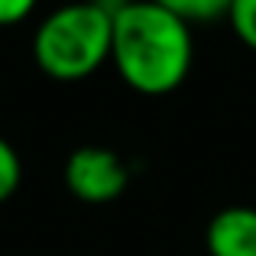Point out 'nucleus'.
<instances>
[{"label": "nucleus", "mask_w": 256, "mask_h": 256, "mask_svg": "<svg viewBox=\"0 0 256 256\" xmlns=\"http://www.w3.org/2000/svg\"><path fill=\"white\" fill-rule=\"evenodd\" d=\"M192 23L152 0H130L114 16L110 62L126 88L146 98H162L192 72Z\"/></svg>", "instance_id": "nucleus-1"}, {"label": "nucleus", "mask_w": 256, "mask_h": 256, "mask_svg": "<svg viewBox=\"0 0 256 256\" xmlns=\"http://www.w3.org/2000/svg\"><path fill=\"white\" fill-rule=\"evenodd\" d=\"M114 16L94 0L52 10L32 32V58L56 82H82L110 62Z\"/></svg>", "instance_id": "nucleus-2"}, {"label": "nucleus", "mask_w": 256, "mask_h": 256, "mask_svg": "<svg viewBox=\"0 0 256 256\" xmlns=\"http://www.w3.org/2000/svg\"><path fill=\"white\" fill-rule=\"evenodd\" d=\"M65 188L84 204L117 201L130 185V166L107 146H78L65 159Z\"/></svg>", "instance_id": "nucleus-3"}, {"label": "nucleus", "mask_w": 256, "mask_h": 256, "mask_svg": "<svg viewBox=\"0 0 256 256\" xmlns=\"http://www.w3.org/2000/svg\"><path fill=\"white\" fill-rule=\"evenodd\" d=\"M208 256H256V208H220L204 230Z\"/></svg>", "instance_id": "nucleus-4"}, {"label": "nucleus", "mask_w": 256, "mask_h": 256, "mask_svg": "<svg viewBox=\"0 0 256 256\" xmlns=\"http://www.w3.org/2000/svg\"><path fill=\"white\" fill-rule=\"evenodd\" d=\"M152 4L172 10L175 16H182L185 23H211L218 16H227L230 0H152Z\"/></svg>", "instance_id": "nucleus-5"}, {"label": "nucleus", "mask_w": 256, "mask_h": 256, "mask_svg": "<svg viewBox=\"0 0 256 256\" xmlns=\"http://www.w3.org/2000/svg\"><path fill=\"white\" fill-rule=\"evenodd\" d=\"M227 20H230L234 36H237L246 49L256 52V0H230Z\"/></svg>", "instance_id": "nucleus-6"}, {"label": "nucleus", "mask_w": 256, "mask_h": 256, "mask_svg": "<svg viewBox=\"0 0 256 256\" xmlns=\"http://www.w3.org/2000/svg\"><path fill=\"white\" fill-rule=\"evenodd\" d=\"M20 182H23V162H20L16 150L0 136V204L16 194Z\"/></svg>", "instance_id": "nucleus-7"}, {"label": "nucleus", "mask_w": 256, "mask_h": 256, "mask_svg": "<svg viewBox=\"0 0 256 256\" xmlns=\"http://www.w3.org/2000/svg\"><path fill=\"white\" fill-rule=\"evenodd\" d=\"M32 6H36V0H0V26L23 23L32 13Z\"/></svg>", "instance_id": "nucleus-8"}]
</instances>
